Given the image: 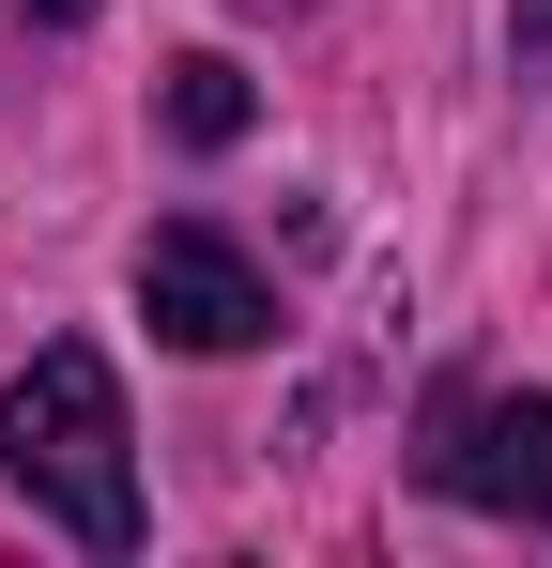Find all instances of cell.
Here are the masks:
<instances>
[{
    "label": "cell",
    "mask_w": 552,
    "mask_h": 568,
    "mask_svg": "<svg viewBox=\"0 0 552 568\" xmlns=\"http://www.w3.org/2000/svg\"><path fill=\"white\" fill-rule=\"evenodd\" d=\"M0 476L78 554H139V430H123V384H108L92 338H47L31 369L0 384Z\"/></svg>",
    "instance_id": "1"
},
{
    "label": "cell",
    "mask_w": 552,
    "mask_h": 568,
    "mask_svg": "<svg viewBox=\"0 0 552 568\" xmlns=\"http://www.w3.org/2000/svg\"><path fill=\"white\" fill-rule=\"evenodd\" d=\"M415 476H430L446 507H491V523H538V538H552V399H538V384L446 399L430 446H415Z\"/></svg>",
    "instance_id": "2"
},
{
    "label": "cell",
    "mask_w": 552,
    "mask_h": 568,
    "mask_svg": "<svg viewBox=\"0 0 552 568\" xmlns=\"http://www.w3.org/2000/svg\"><path fill=\"white\" fill-rule=\"evenodd\" d=\"M139 323H154L170 354H262V338H276V277L231 246V231L170 215V231L139 246Z\"/></svg>",
    "instance_id": "3"
},
{
    "label": "cell",
    "mask_w": 552,
    "mask_h": 568,
    "mask_svg": "<svg viewBox=\"0 0 552 568\" xmlns=\"http://www.w3.org/2000/svg\"><path fill=\"white\" fill-rule=\"evenodd\" d=\"M154 108H170L184 154H231V139L262 123V93H246V62H231V47H184L170 78H154Z\"/></svg>",
    "instance_id": "4"
},
{
    "label": "cell",
    "mask_w": 552,
    "mask_h": 568,
    "mask_svg": "<svg viewBox=\"0 0 552 568\" xmlns=\"http://www.w3.org/2000/svg\"><path fill=\"white\" fill-rule=\"evenodd\" d=\"M507 31H522V62H552V0H507Z\"/></svg>",
    "instance_id": "5"
},
{
    "label": "cell",
    "mask_w": 552,
    "mask_h": 568,
    "mask_svg": "<svg viewBox=\"0 0 552 568\" xmlns=\"http://www.w3.org/2000/svg\"><path fill=\"white\" fill-rule=\"evenodd\" d=\"M16 16H31V31H92V0H16Z\"/></svg>",
    "instance_id": "6"
},
{
    "label": "cell",
    "mask_w": 552,
    "mask_h": 568,
    "mask_svg": "<svg viewBox=\"0 0 552 568\" xmlns=\"http://www.w3.org/2000/svg\"><path fill=\"white\" fill-rule=\"evenodd\" d=\"M276 16H292V0H276Z\"/></svg>",
    "instance_id": "7"
}]
</instances>
